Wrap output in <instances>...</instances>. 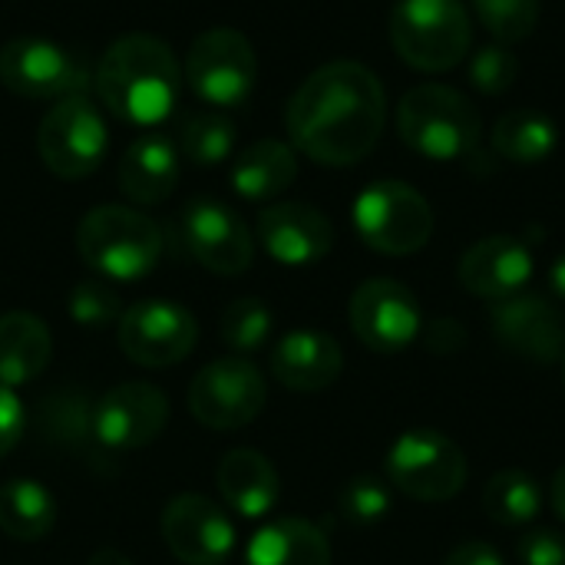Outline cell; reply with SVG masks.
<instances>
[{"label":"cell","mask_w":565,"mask_h":565,"mask_svg":"<svg viewBox=\"0 0 565 565\" xmlns=\"http://www.w3.org/2000/svg\"><path fill=\"white\" fill-rule=\"evenodd\" d=\"M26 430V411L10 387H0V457H7Z\"/></svg>","instance_id":"cell-37"},{"label":"cell","mask_w":565,"mask_h":565,"mask_svg":"<svg viewBox=\"0 0 565 565\" xmlns=\"http://www.w3.org/2000/svg\"><path fill=\"white\" fill-rule=\"evenodd\" d=\"M351 331L374 354H401L407 351L424 328L417 295L394 278L364 281L348 305Z\"/></svg>","instance_id":"cell-13"},{"label":"cell","mask_w":565,"mask_h":565,"mask_svg":"<svg viewBox=\"0 0 565 565\" xmlns=\"http://www.w3.org/2000/svg\"><path fill=\"white\" fill-rule=\"evenodd\" d=\"M218 493L232 513L245 520H262L275 510L281 497V480L271 460L258 450H232L218 463Z\"/></svg>","instance_id":"cell-22"},{"label":"cell","mask_w":565,"mask_h":565,"mask_svg":"<svg viewBox=\"0 0 565 565\" xmlns=\"http://www.w3.org/2000/svg\"><path fill=\"white\" fill-rule=\"evenodd\" d=\"M182 156L195 166H218L235 149V126L222 113H192L182 119L179 132Z\"/></svg>","instance_id":"cell-30"},{"label":"cell","mask_w":565,"mask_h":565,"mask_svg":"<svg viewBox=\"0 0 565 565\" xmlns=\"http://www.w3.org/2000/svg\"><path fill=\"white\" fill-rule=\"evenodd\" d=\"M258 242L265 252L291 268L315 265L334 248V225L324 212L305 202H278L258 215Z\"/></svg>","instance_id":"cell-18"},{"label":"cell","mask_w":565,"mask_h":565,"mask_svg":"<svg viewBox=\"0 0 565 565\" xmlns=\"http://www.w3.org/2000/svg\"><path fill=\"white\" fill-rule=\"evenodd\" d=\"M93 411L96 404L79 387H60L40 404V430L46 440L63 447H83L93 437ZM96 440V437H93Z\"/></svg>","instance_id":"cell-29"},{"label":"cell","mask_w":565,"mask_h":565,"mask_svg":"<svg viewBox=\"0 0 565 565\" xmlns=\"http://www.w3.org/2000/svg\"><path fill=\"white\" fill-rule=\"evenodd\" d=\"M556 146H559V129L540 109H510L493 126L497 156L520 162V166L546 162L556 152Z\"/></svg>","instance_id":"cell-26"},{"label":"cell","mask_w":565,"mask_h":565,"mask_svg":"<svg viewBox=\"0 0 565 565\" xmlns=\"http://www.w3.org/2000/svg\"><path fill=\"white\" fill-rule=\"evenodd\" d=\"M444 565H507L503 563V556L490 546V543H483V540H467V543H460Z\"/></svg>","instance_id":"cell-38"},{"label":"cell","mask_w":565,"mask_h":565,"mask_svg":"<svg viewBox=\"0 0 565 565\" xmlns=\"http://www.w3.org/2000/svg\"><path fill=\"white\" fill-rule=\"evenodd\" d=\"M56 523V500L36 480H7L0 487V530L10 540L36 543Z\"/></svg>","instance_id":"cell-27"},{"label":"cell","mask_w":565,"mask_h":565,"mask_svg":"<svg viewBox=\"0 0 565 565\" xmlns=\"http://www.w3.org/2000/svg\"><path fill=\"white\" fill-rule=\"evenodd\" d=\"M189 255L215 275H242L255 258V242L238 212L215 199H192L179 218Z\"/></svg>","instance_id":"cell-14"},{"label":"cell","mask_w":565,"mask_h":565,"mask_svg":"<svg viewBox=\"0 0 565 565\" xmlns=\"http://www.w3.org/2000/svg\"><path fill=\"white\" fill-rule=\"evenodd\" d=\"M258 79V60L245 33L212 26L199 33L185 53V83L202 103L242 106Z\"/></svg>","instance_id":"cell-8"},{"label":"cell","mask_w":565,"mask_h":565,"mask_svg":"<svg viewBox=\"0 0 565 565\" xmlns=\"http://www.w3.org/2000/svg\"><path fill=\"white\" fill-rule=\"evenodd\" d=\"M563 361H565V358H563Z\"/></svg>","instance_id":"cell-42"},{"label":"cell","mask_w":565,"mask_h":565,"mask_svg":"<svg viewBox=\"0 0 565 565\" xmlns=\"http://www.w3.org/2000/svg\"><path fill=\"white\" fill-rule=\"evenodd\" d=\"M397 132L417 156L434 162H454L480 146L483 119L460 89L444 83H424L404 93L397 106Z\"/></svg>","instance_id":"cell-3"},{"label":"cell","mask_w":565,"mask_h":565,"mask_svg":"<svg viewBox=\"0 0 565 565\" xmlns=\"http://www.w3.org/2000/svg\"><path fill=\"white\" fill-rule=\"evenodd\" d=\"M338 513L354 526L381 523L391 513V487L377 477H354L338 497Z\"/></svg>","instance_id":"cell-33"},{"label":"cell","mask_w":565,"mask_h":565,"mask_svg":"<svg viewBox=\"0 0 565 565\" xmlns=\"http://www.w3.org/2000/svg\"><path fill=\"white\" fill-rule=\"evenodd\" d=\"M550 503L556 510V516L565 523V467H559V473L553 477V487H550Z\"/></svg>","instance_id":"cell-39"},{"label":"cell","mask_w":565,"mask_h":565,"mask_svg":"<svg viewBox=\"0 0 565 565\" xmlns=\"http://www.w3.org/2000/svg\"><path fill=\"white\" fill-rule=\"evenodd\" d=\"M96 93L103 106L139 129L169 119L182 93V70L166 40L149 33L119 36L99 60Z\"/></svg>","instance_id":"cell-2"},{"label":"cell","mask_w":565,"mask_h":565,"mask_svg":"<svg viewBox=\"0 0 565 565\" xmlns=\"http://www.w3.org/2000/svg\"><path fill=\"white\" fill-rule=\"evenodd\" d=\"M384 122V83L354 60H334L315 70L285 109L291 146L321 166H354L371 156Z\"/></svg>","instance_id":"cell-1"},{"label":"cell","mask_w":565,"mask_h":565,"mask_svg":"<svg viewBox=\"0 0 565 565\" xmlns=\"http://www.w3.org/2000/svg\"><path fill=\"white\" fill-rule=\"evenodd\" d=\"M162 540L179 563L222 565L235 550V523L209 497L182 493L162 513Z\"/></svg>","instance_id":"cell-16"},{"label":"cell","mask_w":565,"mask_h":565,"mask_svg":"<svg viewBox=\"0 0 565 565\" xmlns=\"http://www.w3.org/2000/svg\"><path fill=\"white\" fill-rule=\"evenodd\" d=\"M483 510L497 526H530L543 510V487L526 470H500L483 490Z\"/></svg>","instance_id":"cell-28"},{"label":"cell","mask_w":565,"mask_h":565,"mask_svg":"<svg viewBox=\"0 0 565 565\" xmlns=\"http://www.w3.org/2000/svg\"><path fill=\"white\" fill-rule=\"evenodd\" d=\"M70 318L83 328H106L122 318V301L113 285L89 278L70 291Z\"/></svg>","instance_id":"cell-34"},{"label":"cell","mask_w":565,"mask_h":565,"mask_svg":"<svg viewBox=\"0 0 565 565\" xmlns=\"http://www.w3.org/2000/svg\"><path fill=\"white\" fill-rule=\"evenodd\" d=\"M344 371L341 344L324 331H291L278 341L271 354V374L298 394L328 391Z\"/></svg>","instance_id":"cell-20"},{"label":"cell","mask_w":565,"mask_h":565,"mask_svg":"<svg viewBox=\"0 0 565 565\" xmlns=\"http://www.w3.org/2000/svg\"><path fill=\"white\" fill-rule=\"evenodd\" d=\"M86 565H132L119 550H96Z\"/></svg>","instance_id":"cell-41"},{"label":"cell","mask_w":565,"mask_h":565,"mask_svg":"<svg viewBox=\"0 0 565 565\" xmlns=\"http://www.w3.org/2000/svg\"><path fill=\"white\" fill-rule=\"evenodd\" d=\"M387 480L411 500L444 503L467 483V454L440 430H407L387 454Z\"/></svg>","instance_id":"cell-7"},{"label":"cell","mask_w":565,"mask_h":565,"mask_svg":"<svg viewBox=\"0 0 565 565\" xmlns=\"http://www.w3.org/2000/svg\"><path fill=\"white\" fill-rule=\"evenodd\" d=\"M361 242L381 255H414L434 235L430 202L401 179L371 182L351 209Z\"/></svg>","instance_id":"cell-6"},{"label":"cell","mask_w":565,"mask_h":565,"mask_svg":"<svg viewBox=\"0 0 565 565\" xmlns=\"http://www.w3.org/2000/svg\"><path fill=\"white\" fill-rule=\"evenodd\" d=\"M497 341L533 364H556L565 358V321L559 308L540 295H513L490 305Z\"/></svg>","instance_id":"cell-17"},{"label":"cell","mask_w":565,"mask_h":565,"mask_svg":"<svg viewBox=\"0 0 565 565\" xmlns=\"http://www.w3.org/2000/svg\"><path fill=\"white\" fill-rule=\"evenodd\" d=\"M0 83L23 99H66L86 93L89 73L66 46L40 36H17L0 46Z\"/></svg>","instance_id":"cell-11"},{"label":"cell","mask_w":565,"mask_h":565,"mask_svg":"<svg viewBox=\"0 0 565 565\" xmlns=\"http://www.w3.org/2000/svg\"><path fill=\"white\" fill-rule=\"evenodd\" d=\"M298 175L295 146L278 139H262L242 149L232 162V189L248 202H268L281 195Z\"/></svg>","instance_id":"cell-25"},{"label":"cell","mask_w":565,"mask_h":565,"mask_svg":"<svg viewBox=\"0 0 565 565\" xmlns=\"http://www.w3.org/2000/svg\"><path fill=\"white\" fill-rule=\"evenodd\" d=\"M271 308L262 298H238L225 308L222 315V341L242 358V354H255L268 344L271 338Z\"/></svg>","instance_id":"cell-31"},{"label":"cell","mask_w":565,"mask_h":565,"mask_svg":"<svg viewBox=\"0 0 565 565\" xmlns=\"http://www.w3.org/2000/svg\"><path fill=\"white\" fill-rule=\"evenodd\" d=\"M245 565H331V543L315 523L285 516L248 540Z\"/></svg>","instance_id":"cell-24"},{"label":"cell","mask_w":565,"mask_h":565,"mask_svg":"<svg viewBox=\"0 0 565 565\" xmlns=\"http://www.w3.org/2000/svg\"><path fill=\"white\" fill-rule=\"evenodd\" d=\"M550 288H553L556 298H563L565 301V252L553 262V268H550Z\"/></svg>","instance_id":"cell-40"},{"label":"cell","mask_w":565,"mask_h":565,"mask_svg":"<svg viewBox=\"0 0 565 565\" xmlns=\"http://www.w3.org/2000/svg\"><path fill=\"white\" fill-rule=\"evenodd\" d=\"M473 10L497 43L526 40L540 23V0H473Z\"/></svg>","instance_id":"cell-32"},{"label":"cell","mask_w":565,"mask_h":565,"mask_svg":"<svg viewBox=\"0 0 565 565\" xmlns=\"http://www.w3.org/2000/svg\"><path fill=\"white\" fill-rule=\"evenodd\" d=\"M53 354L50 328L30 311L0 315V387H20L36 381Z\"/></svg>","instance_id":"cell-23"},{"label":"cell","mask_w":565,"mask_h":565,"mask_svg":"<svg viewBox=\"0 0 565 565\" xmlns=\"http://www.w3.org/2000/svg\"><path fill=\"white\" fill-rule=\"evenodd\" d=\"M268 404V384L248 358H218L189 384V411L209 430L248 427Z\"/></svg>","instance_id":"cell-10"},{"label":"cell","mask_w":565,"mask_h":565,"mask_svg":"<svg viewBox=\"0 0 565 565\" xmlns=\"http://www.w3.org/2000/svg\"><path fill=\"white\" fill-rule=\"evenodd\" d=\"M516 76H520V56L507 43H490L477 50L470 60V83L487 96L507 93L516 83Z\"/></svg>","instance_id":"cell-35"},{"label":"cell","mask_w":565,"mask_h":565,"mask_svg":"<svg viewBox=\"0 0 565 565\" xmlns=\"http://www.w3.org/2000/svg\"><path fill=\"white\" fill-rule=\"evenodd\" d=\"M533 271L536 262L530 245L513 235H487L460 258V285L490 305L526 291Z\"/></svg>","instance_id":"cell-19"},{"label":"cell","mask_w":565,"mask_h":565,"mask_svg":"<svg viewBox=\"0 0 565 565\" xmlns=\"http://www.w3.org/2000/svg\"><path fill=\"white\" fill-rule=\"evenodd\" d=\"M36 149L53 175L83 179L99 169L109 149L106 119L86 96L56 99L36 129Z\"/></svg>","instance_id":"cell-9"},{"label":"cell","mask_w":565,"mask_h":565,"mask_svg":"<svg viewBox=\"0 0 565 565\" xmlns=\"http://www.w3.org/2000/svg\"><path fill=\"white\" fill-rule=\"evenodd\" d=\"M199 324L169 298H142L119 318V348L139 367H172L192 354Z\"/></svg>","instance_id":"cell-12"},{"label":"cell","mask_w":565,"mask_h":565,"mask_svg":"<svg viewBox=\"0 0 565 565\" xmlns=\"http://www.w3.org/2000/svg\"><path fill=\"white\" fill-rule=\"evenodd\" d=\"M391 43L407 66L444 73L470 53L473 23L460 0H401L391 13Z\"/></svg>","instance_id":"cell-5"},{"label":"cell","mask_w":565,"mask_h":565,"mask_svg":"<svg viewBox=\"0 0 565 565\" xmlns=\"http://www.w3.org/2000/svg\"><path fill=\"white\" fill-rule=\"evenodd\" d=\"M179 169L182 162L175 146L159 132H142L136 142H129L119 162V189L136 205H159L175 192Z\"/></svg>","instance_id":"cell-21"},{"label":"cell","mask_w":565,"mask_h":565,"mask_svg":"<svg viewBox=\"0 0 565 565\" xmlns=\"http://www.w3.org/2000/svg\"><path fill=\"white\" fill-rule=\"evenodd\" d=\"M76 252L103 278L139 281L162 258V232L129 205H96L76 225Z\"/></svg>","instance_id":"cell-4"},{"label":"cell","mask_w":565,"mask_h":565,"mask_svg":"<svg viewBox=\"0 0 565 565\" xmlns=\"http://www.w3.org/2000/svg\"><path fill=\"white\" fill-rule=\"evenodd\" d=\"M520 565H565V533L533 530L516 543Z\"/></svg>","instance_id":"cell-36"},{"label":"cell","mask_w":565,"mask_h":565,"mask_svg":"<svg viewBox=\"0 0 565 565\" xmlns=\"http://www.w3.org/2000/svg\"><path fill=\"white\" fill-rule=\"evenodd\" d=\"M169 420V397L146 381H126L106 391L93 411V437L106 450L149 447Z\"/></svg>","instance_id":"cell-15"}]
</instances>
